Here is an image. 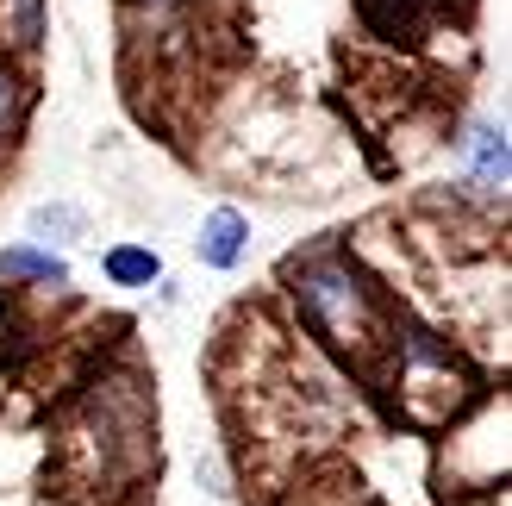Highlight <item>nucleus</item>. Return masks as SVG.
Masks as SVG:
<instances>
[{"instance_id":"obj_4","label":"nucleus","mask_w":512,"mask_h":506,"mask_svg":"<svg viewBox=\"0 0 512 506\" xmlns=\"http://www.w3.org/2000/svg\"><path fill=\"white\" fill-rule=\"evenodd\" d=\"M0 282H44V288H69V263L57 250L38 244H7L0 250Z\"/></svg>"},{"instance_id":"obj_8","label":"nucleus","mask_w":512,"mask_h":506,"mask_svg":"<svg viewBox=\"0 0 512 506\" xmlns=\"http://www.w3.org/2000/svg\"><path fill=\"white\" fill-rule=\"evenodd\" d=\"M0 338H7V313H0Z\"/></svg>"},{"instance_id":"obj_6","label":"nucleus","mask_w":512,"mask_h":506,"mask_svg":"<svg viewBox=\"0 0 512 506\" xmlns=\"http://www.w3.org/2000/svg\"><path fill=\"white\" fill-rule=\"evenodd\" d=\"M200 475H207V494H232V488H225V469H219V457H200Z\"/></svg>"},{"instance_id":"obj_7","label":"nucleus","mask_w":512,"mask_h":506,"mask_svg":"<svg viewBox=\"0 0 512 506\" xmlns=\"http://www.w3.org/2000/svg\"><path fill=\"white\" fill-rule=\"evenodd\" d=\"M19 113V88H13V75H0V125H7Z\"/></svg>"},{"instance_id":"obj_3","label":"nucleus","mask_w":512,"mask_h":506,"mask_svg":"<svg viewBox=\"0 0 512 506\" xmlns=\"http://www.w3.org/2000/svg\"><path fill=\"white\" fill-rule=\"evenodd\" d=\"M463 163H469V188L475 194H506V125L475 119L463 138Z\"/></svg>"},{"instance_id":"obj_5","label":"nucleus","mask_w":512,"mask_h":506,"mask_svg":"<svg viewBox=\"0 0 512 506\" xmlns=\"http://www.w3.org/2000/svg\"><path fill=\"white\" fill-rule=\"evenodd\" d=\"M100 269H107L113 288H150L163 275V257L150 244H113L107 257H100Z\"/></svg>"},{"instance_id":"obj_1","label":"nucleus","mask_w":512,"mask_h":506,"mask_svg":"<svg viewBox=\"0 0 512 506\" xmlns=\"http://www.w3.org/2000/svg\"><path fill=\"white\" fill-rule=\"evenodd\" d=\"M300 313L306 325L325 338V344H338V350H363L375 338V307H369V294L356 288V275L338 269V263H313V269H300Z\"/></svg>"},{"instance_id":"obj_2","label":"nucleus","mask_w":512,"mask_h":506,"mask_svg":"<svg viewBox=\"0 0 512 506\" xmlns=\"http://www.w3.org/2000/svg\"><path fill=\"white\" fill-rule=\"evenodd\" d=\"M250 250V219L238 207H213L207 219H200V238H194V257L207 269H238Z\"/></svg>"}]
</instances>
